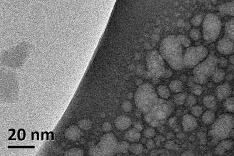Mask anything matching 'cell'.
Here are the masks:
<instances>
[{"label":"cell","mask_w":234,"mask_h":156,"mask_svg":"<svg viewBox=\"0 0 234 156\" xmlns=\"http://www.w3.org/2000/svg\"><path fill=\"white\" fill-rule=\"evenodd\" d=\"M159 53L173 69L179 71L184 68L182 45L175 35H169L162 40Z\"/></svg>","instance_id":"1"},{"label":"cell","mask_w":234,"mask_h":156,"mask_svg":"<svg viewBox=\"0 0 234 156\" xmlns=\"http://www.w3.org/2000/svg\"><path fill=\"white\" fill-rule=\"evenodd\" d=\"M159 98L153 86L149 83L141 84L134 94L135 104L143 114L149 113Z\"/></svg>","instance_id":"2"},{"label":"cell","mask_w":234,"mask_h":156,"mask_svg":"<svg viewBox=\"0 0 234 156\" xmlns=\"http://www.w3.org/2000/svg\"><path fill=\"white\" fill-rule=\"evenodd\" d=\"M174 109L172 102L159 98L152 109L149 113L144 114V120L152 127H159L166 122Z\"/></svg>","instance_id":"3"},{"label":"cell","mask_w":234,"mask_h":156,"mask_svg":"<svg viewBox=\"0 0 234 156\" xmlns=\"http://www.w3.org/2000/svg\"><path fill=\"white\" fill-rule=\"evenodd\" d=\"M218 58L214 54H210L194 68L193 74L196 83L204 84L211 77L217 69Z\"/></svg>","instance_id":"4"},{"label":"cell","mask_w":234,"mask_h":156,"mask_svg":"<svg viewBox=\"0 0 234 156\" xmlns=\"http://www.w3.org/2000/svg\"><path fill=\"white\" fill-rule=\"evenodd\" d=\"M234 128V116L228 113L223 114L212 124L210 134L215 140L221 141L227 139Z\"/></svg>","instance_id":"5"},{"label":"cell","mask_w":234,"mask_h":156,"mask_svg":"<svg viewBox=\"0 0 234 156\" xmlns=\"http://www.w3.org/2000/svg\"><path fill=\"white\" fill-rule=\"evenodd\" d=\"M146 75L148 78L154 80L162 78L165 71V60L159 52L153 50L146 57Z\"/></svg>","instance_id":"6"},{"label":"cell","mask_w":234,"mask_h":156,"mask_svg":"<svg viewBox=\"0 0 234 156\" xmlns=\"http://www.w3.org/2000/svg\"><path fill=\"white\" fill-rule=\"evenodd\" d=\"M221 28L222 23L217 15L213 13L207 14L203 22L204 39L208 42L215 41L220 36Z\"/></svg>","instance_id":"7"},{"label":"cell","mask_w":234,"mask_h":156,"mask_svg":"<svg viewBox=\"0 0 234 156\" xmlns=\"http://www.w3.org/2000/svg\"><path fill=\"white\" fill-rule=\"evenodd\" d=\"M118 142L115 135L108 132L100 139L97 146L90 149L91 156H113L117 153Z\"/></svg>","instance_id":"8"},{"label":"cell","mask_w":234,"mask_h":156,"mask_svg":"<svg viewBox=\"0 0 234 156\" xmlns=\"http://www.w3.org/2000/svg\"><path fill=\"white\" fill-rule=\"evenodd\" d=\"M208 54V49L204 46L189 47L183 55L184 65L188 68H194L207 58Z\"/></svg>","instance_id":"9"},{"label":"cell","mask_w":234,"mask_h":156,"mask_svg":"<svg viewBox=\"0 0 234 156\" xmlns=\"http://www.w3.org/2000/svg\"><path fill=\"white\" fill-rule=\"evenodd\" d=\"M217 51L223 55H230L234 51V41L228 37L222 38L217 46Z\"/></svg>","instance_id":"10"},{"label":"cell","mask_w":234,"mask_h":156,"mask_svg":"<svg viewBox=\"0 0 234 156\" xmlns=\"http://www.w3.org/2000/svg\"><path fill=\"white\" fill-rule=\"evenodd\" d=\"M181 124L184 131L191 132L197 127L198 121L196 117L193 114H186L182 119Z\"/></svg>","instance_id":"11"},{"label":"cell","mask_w":234,"mask_h":156,"mask_svg":"<svg viewBox=\"0 0 234 156\" xmlns=\"http://www.w3.org/2000/svg\"><path fill=\"white\" fill-rule=\"evenodd\" d=\"M232 93V88L229 83H224L218 86L215 89V94L219 100L227 99Z\"/></svg>","instance_id":"12"},{"label":"cell","mask_w":234,"mask_h":156,"mask_svg":"<svg viewBox=\"0 0 234 156\" xmlns=\"http://www.w3.org/2000/svg\"><path fill=\"white\" fill-rule=\"evenodd\" d=\"M83 135L81 129L76 125L69 126L64 132L65 137L70 141H76L79 139Z\"/></svg>","instance_id":"13"},{"label":"cell","mask_w":234,"mask_h":156,"mask_svg":"<svg viewBox=\"0 0 234 156\" xmlns=\"http://www.w3.org/2000/svg\"><path fill=\"white\" fill-rule=\"evenodd\" d=\"M234 142L230 139H224L217 145L215 149V154L217 156L224 155L227 151L231 150L234 147Z\"/></svg>","instance_id":"14"},{"label":"cell","mask_w":234,"mask_h":156,"mask_svg":"<svg viewBox=\"0 0 234 156\" xmlns=\"http://www.w3.org/2000/svg\"><path fill=\"white\" fill-rule=\"evenodd\" d=\"M115 126L118 130L123 131L127 130L131 126V120L126 115L118 116L114 122Z\"/></svg>","instance_id":"15"},{"label":"cell","mask_w":234,"mask_h":156,"mask_svg":"<svg viewBox=\"0 0 234 156\" xmlns=\"http://www.w3.org/2000/svg\"><path fill=\"white\" fill-rule=\"evenodd\" d=\"M125 138L128 142L136 143L140 140L141 138V135L140 132L134 127L129 129L125 133Z\"/></svg>","instance_id":"16"},{"label":"cell","mask_w":234,"mask_h":156,"mask_svg":"<svg viewBox=\"0 0 234 156\" xmlns=\"http://www.w3.org/2000/svg\"><path fill=\"white\" fill-rule=\"evenodd\" d=\"M218 9L223 15H228L234 16V0L221 4Z\"/></svg>","instance_id":"17"},{"label":"cell","mask_w":234,"mask_h":156,"mask_svg":"<svg viewBox=\"0 0 234 156\" xmlns=\"http://www.w3.org/2000/svg\"><path fill=\"white\" fill-rule=\"evenodd\" d=\"M203 103L207 109H213L217 106V99L213 95H207L203 97Z\"/></svg>","instance_id":"18"},{"label":"cell","mask_w":234,"mask_h":156,"mask_svg":"<svg viewBox=\"0 0 234 156\" xmlns=\"http://www.w3.org/2000/svg\"><path fill=\"white\" fill-rule=\"evenodd\" d=\"M215 119V114L214 112L211 110H207L203 114L202 121L206 125H212Z\"/></svg>","instance_id":"19"},{"label":"cell","mask_w":234,"mask_h":156,"mask_svg":"<svg viewBox=\"0 0 234 156\" xmlns=\"http://www.w3.org/2000/svg\"><path fill=\"white\" fill-rule=\"evenodd\" d=\"M156 92L158 96L163 99L168 100L171 96L169 89L165 85H159L156 88Z\"/></svg>","instance_id":"20"},{"label":"cell","mask_w":234,"mask_h":156,"mask_svg":"<svg viewBox=\"0 0 234 156\" xmlns=\"http://www.w3.org/2000/svg\"><path fill=\"white\" fill-rule=\"evenodd\" d=\"M225 33L227 37L234 41V18L230 19L225 24Z\"/></svg>","instance_id":"21"},{"label":"cell","mask_w":234,"mask_h":156,"mask_svg":"<svg viewBox=\"0 0 234 156\" xmlns=\"http://www.w3.org/2000/svg\"><path fill=\"white\" fill-rule=\"evenodd\" d=\"M169 89L173 93H180L183 91V84L180 80H173L169 84Z\"/></svg>","instance_id":"22"},{"label":"cell","mask_w":234,"mask_h":156,"mask_svg":"<svg viewBox=\"0 0 234 156\" xmlns=\"http://www.w3.org/2000/svg\"><path fill=\"white\" fill-rule=\"evenodd\" d=\"M225 72L221 68H217L212 76L213 80L214 83H218L223 81L225 78Z\"/></svg>","instance_id":"23"},{"label":"cell","mask_w":234,"mask_h":156,"mask_svg":"<svg viewBox=\"0 0 234 156\" xmlns=\"http://www.w3.org/2000/svg\"><path fill=\"white\" fill-rule=\"evenodd\" d=\"M143 146L142 144L133 143L130 145L129 152L134 155H140L142 153L143 151Z\"/></svg>","instance_id":"24"},{"label":"cell","mask_w":234,"mask_h":156,"mask_svg":"<svg viewBox=\"0 0 234 156\" xmlns=\"http://www.w3.org/2000/svg\"><path fill=\"white\" fill-rule=\"evenodd\" d=\"M93 122L89 119H83L79 120L77 123L78 126L83 130H88L92 127Z\"/></svg>","instance_id":"25"},{"label":"cell","mask_w":234,"mask_h":156,"mask_svg":"<svg viewBox=\"0 0 234 156\" xmlns=\"http://www.w3.org/2000/svg\"><path fill=\"white\" fill-rule=\"evenodd\" d=\"M130 145L127 141H122L119 142L117 146V153L125 154L129 151Z\"/></svg>","instance_id":"26"},{"label":"cell","mask_w":234,"mask_h":156,"mask_svg":"<svg viewBox=\"0 0 234 156\" xmlns=\"http://www.w3.org/2000/svg\"><path fill=\"white\" fill-rule=\"evenodd\" d=\"M186 93H177L174 96V101L176 104L181 106L183 105L187 99Z\"/></svg>","instance_id":"27"},{"label":"cell","mask_w":234,"mask_h":156,"mask_svg":"<svg viewBox=\"0 0 234 156\" xmlns=\"http://www.w3.org/2000/svg\"><path fill=\"white\" fill-rule=\"evenodd\" d=\"M224 107L230 113H234V97H228L224 103Z\"/></svg>","instance_id":"28"},{"label":"cell","mask_w":234,"mask_h":156,"mask_svg":"<svg viewBox=\"0 0 234 156\" xmlns=\"http://www.w3.org/2000/svg\"><path fill=\"white\" fill-rule=\"evenodd\" d=\"M177 38L180 44L184 47L188 48L190 47L191 44V41L187 36L182 34H179L177 36Z\"/></svg>","instance_id":"29"},{"label":"cell","mask_w":234,"mask_h":156,"mask_svg":"<svg viewBox=\"0 0 234 156\" xmlns=\"http://www.w3.org/2000/svg\"><path fill=\"white\" fill-rule=\"evenodd\" d=\"M204 16L203 15L201 14H197L195 16H194L191 20V24L194 26H199L202 22H203L204 20Z\"/></svg>","instance_id":"30"},{"label":"cell","mask_w":234,"mask_h":156,"mask_svg":"<svg viewBox=\"0 0 234 156\" xmlns=\"http://www.w3.org/2000/svg\"><path fill=\"white\" fill-rule=\"evenodd\" d=\"M143 134L145 138L152 139L156 136V130L153 127H149L143 130Z\"/></svg>","instance_id":"31"},{"label":"cell","mask_w":234,"mask_h":156,"mask_svg":"<svg viewBox=\"0 0 234 156\" xmlns=\"http://www.w3.org/2000/svg\"><path fill=\"white\" fill-rule=\"evenodd\" d=\"M65 156H82L84 155L83 151L78 148H72L69 150H68L66 153H65Z\"/></svg>","instance_id":"32"},{"label":"cell","mask_w":234,"mask_h":156,"mask_svg":"<svg viewBox=\"0 0 234 156\" xmlns=\"http://www.w3.org/2000/svg\"><path fill=\"white\" fill-rule=\"evenodd\" d=\"M191 114L196 117H200L203 113V107L199 105H194L191 108Z\"/></svg>","instance_id":"33"},{"label":"cell","mask_w":234,"mask_h":156,"mask_svg":"<svg viewBox=\"0 0 234 156\" xmlns=\"http://www.w3.org/2000/svg\"><path fill=\"white\" fill-rule=\"evenodd\" d=\"M190 36L194 41H198L201 38V33L199 29L193 28L190 32Z\"/></svg>","instance_id":"34"},{"label":"cell","mask_w":234,"mask_h":156,"mask_svg":"<svg viewBox=\"0 0 234 156\" xmlns=\"http://www.w3.org/2000/svg\"><path fill=\"white\" fill-rule=\"evenodd\" d=\"M204 91L203 87L200 85V84L196 83L194 84L192 87H191V92L196 96H200L201 95Z\"/></svg>","instance_id":"35"},{"label":"cell","mask_w":234,"mask_h":156,"mask_svg":"<svg viewBox=\"0 0 234 156\" xmlns=\"http://www.w3.org/2000/svg\"><path fill=\"white\" fill-rule=\"evenodd\" d=\"M197 102V99L194 95H190L186 99V105L187 106L192 107L195 105Z\"/></svg>","instance_id":"36"},{"label":"cell","mask_w":234,"mask_h":156,"mask_svg":"<svg viewBox=\"0 0 234 156\" xmlns=\"http://www.w3.org/2000/svg\"><path fill=\"white\" fill-rule=\"evenodd\" d=\"M121 107L122 110L125 112H129L132 109V105L131 103L129 101H125L121 105Z\"/></svg>","instance_id":"37"},{"label":"cell","mask_w":234,"mask_h":156,"mask_svg":"<svg viewBox=\"0 0 234 156\" xmlns=\"http://www.w3.org/2000/svg\"><path fill=\"white\" fill-rule=\"evenodd\" d=\"M228 61H228L227 58L224 57H221L218 59V65L220 68H225L228 65Z\"/></svg>","instance_id":"38"},{"label":"cell","mask_w":234,"mask_h":156,"mask_svg":"<svg viewBox=\"0 0 234 156\" xmlns=\"http://www.w3.org/2000/svg\"><path fill=\"white\" fill-rule=\"evenodd\" d=\"M101 128H102V130L106 133L111 132L112 129H113L111 123H110L108 122H105L104 123H103L101 126Z\"/></svg>","instance_id":"39"},{"label":"cell","mask_w":234,"mask_h":156,"mask_svg":"<svg viewBox=\"0 0 234 156\" xmlns=\"http://www.w3.org/2000/svg\"><path fill=\"white\" fill-rule=\"evenodd\" d=\"M155 146H156V143L154 142V140H152V139H150L146 143V147L147 149L149 150H153L155 147Z\"/></svg>","instance_id":"40"},{"label":"cell","mask_w":234,"mask_h":156,"mask_svg":"<svg viewBox=\"0 0 234 156\" xmlns=\"http://www.w3.org/2000/svg\"><path fill=\"white\" fill-rule=\"evenodd\" d=\"M177 122V119L176 117H171L168 119V124L171 127H174Z\"/></svg>","instance_id":"41"},{"label":"cell","mask_w":234,"mask_h":156,"mask_svg":"<svg viewBox=\"0 0 234 156\" xmlns=\"http://www.w3.org/2000/svg\"><path fill=\"white\" fill-rule=\"evenodd\" d=\"M173 73L172 71L169 70V69H166L162 78H165V79H168V78H171L173 76Z\"/></svg>","instance_id":"42"},{"label":"cell","mask_w":234,"mask_h":156,"mask_svg":"<svg viewBox=\"0 0 234 156\" xmlns=\"http://www.w3.org/2000/svg\"><path fill=\"white\" fill-rule=\"evenodd\" d=\"M175 147V143L171 140H169L168 141L166 144H165V147L168 149V150H171V149H173V147Z\"/></svg>","instance_id":"43"},{"label":"cell","mask_w":234,"mask_h":156,"mask_svg":"<svg viewBox=\"0 0 234 156\" xmlns=\"http://www.w3.org/2000/svg\"><path fill=\"white\" fill-rule=\"evenodd\" d=\"M134 127H135V129H136L138 131L141 132V131H142V130H143V126L141 123H139V122H136V123L135 124V125H134Z\"/></svg>","instance_id":"44"},{"label":"cell","mask_w":234,"mask_h":156,"mask_svg":"<svg viewBox=\"0 0 234 156\" xmlns=\"http://www.w3.org/2000/svg\"><path fill=\"white\" fill-rule=\"evenodd\" d=\"M197 136L198 137V138H200V139H204L205 138L206 136V134L204 133H199L198 134H197Z\"/></svg>","instance_id":"45"},{"label":"cell","mask_w":234,"mask_h":156,"mask_svg":"<svg viewBox=\"0 0 234 156\" xmlns=\"http://www.w3.org/2000/svg\"><path fill=\"white\" fill-rule=\"evenodd\" d=\"M181 156H194V154H193L192 152H191L190 151L187 150V151L184 152V153L182 154Z\"/></svg>","instance_id":"46"},{"label":"cell","mask_w":234,"mask_h":156,"mask_svg":"<svg viewBox=\"0 0 234 156\" xmlns=\"http://www.w3.org/2000/svg\"><path fill=\"white\" fill-rule=\"evenodd\" d=\"M234 78V75H232V74H229V75H227V76H225V79H226L227 80H228V81H231V80H232Z\"/></svg>","instance_id":"47"},{"label":"cell","mask_w":234,"mask_h":156,"mask_svg":"<svg viewBox=\"0 0 234 156\" xmlns=\"http://www.w3.org/2000/svg\"><path fill=\"white\" fill-rule=\"evenodd\" d=\"M142 112L140 110L138 109L137 111L135 112V115L137 116V117L139 118L141 116V115H142Z\"/></svg>","instance_id":"48"},{"label":"cell","mask_w":234,"mask_h":156,"mask_svg":"<svg viewBox=\"0 0 234 156\" xmlns=\"http://www.w3.org/2000/svg\"><path fill=\"white\" fill-rule=\"evenodd\" d=\"M229 62H230L232 65H234V55H231V56L230 57Z\"/></svg>","instance_id":"49"},{"label":"cell","mask_w":234,"mask_h":156,"mask_svg":"<svg viewBox=\"0 0 234 156\" xmlns=\"http://www.w3.org/2000/svg\"><path fill=\"white\" fill-rule=\"evenodd\" d=\"M142 80H141V79H136V84L137 85H138V86H140L141 84H142Z\"/></svg>","instance_id":"50"},{"label":"cell","mask_w":234,"mask_h":156,"mask_svg":"<svg viewBox=\"0 0 234 156\" xmlns=\"http://www.w3.org/2000/svg\"><path fill=\"white\" fill-rule=\"evenodd\" d=\"M177 136V137L178 138L180 139H183L184 137V135L183 133H179Z\"/></svg>","instance_id":"51"},{"label":"cell","mask_w":234,"mask_h":156,"mask_svg":"<svg viewBox=\"0 0 234 156\" xmlns=\"http://www.w3.org/2000/svg\"><path fill=\"white\" fill-rule=\"evenodd\" d=\"M173 134L172 133H169L167 135V139L169 140H171L172 138H173Z\"/></svg>","instance_id":"52"},{"label":"cell","mask_w":234,"mask_h":156,"mask_svg":"<svg viewBox=\"0 0 234 156\" xmlns=\"http://www.w3.org/2000/svg\"><path fill=\"white\" fill-rule=\"evenodd\" d=\"M230 136L233 139H234V129H233L231 131L230 134Z\"/></svg>","instance_id":"53"},{"label":"cell","mask_w":234,"mask_h":156,"mask_svg":"<svg viewBox=\"0 0 234 156\" xmlns=\"http://www.w3.org/2000/svg\"><path fill=\"white\" fill-rule=\"evenodd\" d=\"M187 79V77H186V76L185 75H183L181 77V78H180V80H181V81H185V80Z\"/></svg>","instance_id":"54"},{"label":"cell","mask_w":234,"mask_h":156,"mask_svg":"<svg viewBox=\"0 0 234 156\" xmlns=\"http://www.w3.org/2000/svg\"><path fill=\"white\" fill-rule=\"evenodd\" d=\"M190 142H194L195 140V137L193 136H191L190 137Z\"/></svg>","instance_id":"55"},{"label":"cell","mask_w":234,"mask_h":156,"mask_svg":"<svg viewBox=\"0 0 234 156\" xmlns=\"http://www.w3.org/2000/svg\"><path fill=\"white\" fill-rule=\"evenodd\" d=\"M174 129H175V130L176 132H179V128L178 127V126H176V125L174 127Z\"/></svg>","instance_id":"56"},{"label":"cell","mask_w":234,"mask_h":156,"mask_svg":"<svg viewBox=\"0 0 234 156\" xmlns=\"http://www.w3.org/2000/svg\"><path fill=\"white\" fill-rule=\"evenodd\" d=\"M210 1H211L212 2H215V1H217L218 0H210Z\"/></svg>","instance_id":"57"},{"label":"cell","mask_w":234,"mask_h":156,"mask_svg":"<svg viewBox=\"0 0 234 156\" xmlns=\"http://www.w3.org/2000/svg\"><path fill=\"white\" fill-rule=\"evenodd\" d=\"M233 93H234V90H233Z\"/></svg>","instance_id":"58"},{"label":"cell","mask_w":234,"mask_h":156,"mask_svg":"<svg viewBox=\"0 0 234 156\" xmlns=\"http://www.w3.org/2000/svg\"></svg>","instance_id":"59"},{"label":"cell","mask_w":234,"mask_h":156,"mask_svg":"<svg viewBox=\"0 0 234 156\" xmlns=\"http://www.w3.org/2000/svg\"></svg>","instance_id":"60"}]
</instances>
